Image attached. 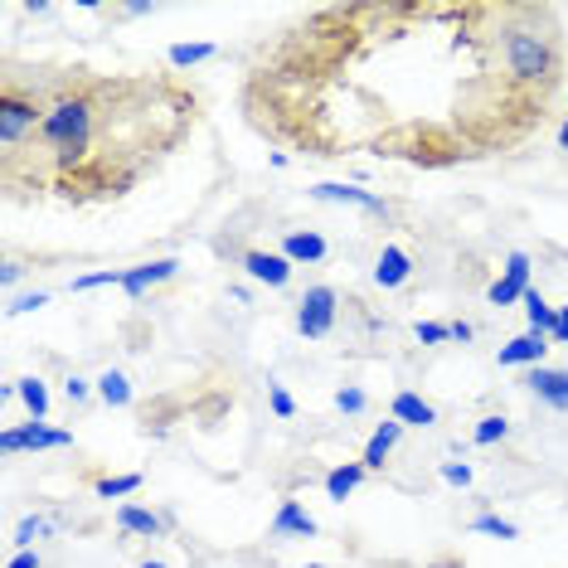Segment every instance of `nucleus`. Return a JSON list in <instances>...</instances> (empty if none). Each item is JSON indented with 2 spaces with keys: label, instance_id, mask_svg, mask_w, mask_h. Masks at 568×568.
<instances>
[{
  "label": "nucleus",
  "instance_id": "obj_16",
  "mask_svg": "<svg viewBox=\"0 0 568 568\" xmlns=\"http://www.w3.org/2000/svg\"><path fill=\"white\" fill-rule=\"evenodd\" d=\"M398 433H404V423H379V428H374V437H369V443H365V457H359V462H365V467L369 471H384V462H389V452L398 447Z\"/></svg>",
  "mask_w": 568,
  "mask_h": 568
},
{
  "label": "nucleus",
  "instance_id": "obj_27",
  "mask_svg": "<svg viewBox=\"0 0 568 568\" xmlns=\"http://www.w3.org/2000/svg\"><path fill=\"white\" fill-rule=\"evenodd\" d=\"M267 404H273V413H277V418H292V413H296V404H292V394H287V389H282V384H277V379H267Z\"/></svg>",
  "mask_w": 568,
  "mask_h": 568
},
{
  "label": "nucleus",
  "instance_id": "obj_30",
  "mask_svg": "<svg viewBox=\"0 0 568 568\" xmlns=\"http://www.w3.org/2000/svg\"><path fill=\"white\" fill-rule=\"evenodd\" d=\"M443 481L447 486H471V467L467 462H443Z\"/></svg>",
  "mask_w": 568,
  "mask_h": 568
},
{
  "label": "nucleus",
  "instance_id": "obj_19",
  "mask_svg": "<svg viewBox=\"0 0 568 568\" xmlns=\"http://www.w3.org/2000/svg\"><path fill=\"white\" fill-rule=\"evenodd\" d=\"M16 394H20V404L30 408V418H34V423H44V418H49V389H44V379H34V374H30V379H20V384H16Z\"/></svg>",
  "mask_w": 568,
  "mask_h": 568
},
{
  "label": "nucleus",
  "instance_id": "obj_6",
  "mask_svg": "<svg viewBox=\"0 0 568 568\" xmlns=\"http://www.w3.org/2000/svg\"><path fill=\"white\" fill-rule=\"evenodd\" d=\"M545 355H549V335L545 331H525V335H515V341H506L496 351V359L506 369H535V365H545Z\"/></svg>",
  "mask_w": 568,
  "mask_h": 568
},
{
  "label": "nucleus",
  "instance_id": "obj_9",
  "mask_svg": "<svg viewBox=\"0 0 568 568\" xmlns=\"http://www.w3.org/2000/svg\"><path fill=\"white\" fill-rule=\"evenodd\" d=\"M267 535H273V539H316L321 529H316L312 515L302 510V500H282L277 515H273V525H267Z\"/></svg>",
  "mask_w": 568,
  "mask_h": 568
},
{
  "label": "nucleus",
  "instance_id": "obj_23",
  "mask_svg": "<svg viewBox=\"0 0 568 568\" xmlns=\"http://www.w3.org/2000/svg\"><path fill=\"white\" fill-rule=\"evenodd\" d=\"M467 529L471 535H490V539H520V529H515L510 520H500V515H476Z\"/></svg>",
  "mask_w": 568,
  "mask_h": 568
},
{
  "label": "nucleus",
  "instance_id": "obj_15",
  "mask_svg": "<svg viewBox=\"0 0 568 568\" xmlns=\"http://www.w3.org/2000/svg\"><path fill=\"white\" fill-rule=\"evenodd\" d=\"M112 520H118V529H126V535H141V539H161V515H151L146 506H136V500H122Z\"/></svg>",
  "mask_w": 568,
  "mask_h": 568
},
{
  "label": "nucleus",
  "instance_id": "obj_12",
  "mask_svg": "<svg viewBox=\"0 0 568 568\" xmlns=\"http://www.w3.org/2000/svg\"><path fill=\"white\" fill-rule=\"evenodd\" d=\"M389 418H394V423H404V428H433V423H437V408H433L423 394L404 389V394H394Z\"/></svg>",
  "mask_w": 568,
  "mask_h": 568
},
{
  "label": "nucleus",
  "instance_id": "obj_33",
  "mask_svg": "<svg viewBox=\"0 0 568 568\" xmlns=\"http://www.w3.org/2000/svg\"><path fill=\"white\" fill-rule=\"evenodd\" d=\"M549 341L568 345V306H559V316H554V331H549Z\"/></svg>",
  "mask_w": 568,
  "mask_h": 568
},
{
  "label": "nucleus",
  "instance_id": "obj_24",
  "mask_svg": "<svg viewBox=\"0 0 568 568\" xmlns=\"http://www.w3.org/2000/svg\"><path fill=\"white\" fill-rule=\"evenodd\" d=\"M136 490H141V476L132 471V476H108V481L98 486V496L102 500H122V496H136Z\"/></svg>",
  "mask_w": 568,
  "mask_h": 568
},
{
  "label": "nucleus",
  "instance_id": "obj_26",
  "mask_svg": "<svg viewBox=\"0 0 568 568\" xmlns=\"http://www.w3.org/2000/svg\"><path fill=\"white\" fill-rule=\"evenodd\" d=\"M40 535H49V520H40V515H30V520L16 525V545H20V549H30Z\"/></svg>",
  "mask_w": 568,
  "mask_h": 568
},
{
  "label": "nucleus",
  "instance_id": "obj_29",
  "mask_svg": "<svg viewBox=\"0 0 568 568\" xmlns=\"http://www.w3.org/2000/svg\"><path fill=\"white\" fill-rule=\"evenodd\" d=\"M335 404H341V413H365L369 398H365V389H355V384H351V389L335 394Z\"/></svg>",
  "mask_w": 568,
  "mask_h": 568
},
{
  "label": "nucleus",
  "instance_id": "obj_18",
  "mask_svg": "<svg viewBox=\"0 0 568 568\" xmlns=\"http://www.w3.org/2000/svg\"><path fill=\"white\" fill-rule=\"evenodd\" d=\"M98 398H102L108 408H126V404H132V384H126V374H122V369H108V374H102V379H98Z\"/></svg>",
  "mask_w": 568,
  "mask_h": 568
},
{
  "label": "nucleus",
  "instance_id": "obj_1",
  "mask_svg": "<svg viewBox=\"0 0 568 568\" xmlns=\"http://www.w3.org/2000/svg\"><path fill=\"white\" fill-rule=\"evenodd\" d=\"M564 73V10L545 0H345L257 49L239 112L282 156L457 171L525 151Z\"/></svg>",
  "mask_w": 568,
  "mask_h": 568
},
{
  "label": "nucleus",
  "instance_id": "obj_5",
  "mask_svg": "<svg viewBox=\"0 0 568 568\" xmlns=\"http://www.w3.org/2000/svg\"><path fill=\"white\" fill-rule=\"evenodd\" d=\"M525 389L535 394L545 408H554V413H568V369L535 365V369L525 374Z\"/></svg>",
  "mask_w": 568,
  "mask_h": 568
},
{
  "label": "nucleus",
  "instance_id": "obj_3",
  "mask_svg": "<svg viewBox=\"0 0 568 568\" xmlns=\"http://www.w3.org/2000/svg\"><path fill=\"white\" fill-rule=\"evenodd\" d=\"M335 316H341V292L326 287V282L306 287L302 302H296V331H302L306 341H326L335 331Z\"/></svg>",
  "mask_w": 568,
  "mask_h": 568
},
{
  "label": "nucleus",
  "instance_id": "obj_34",
  "mask_svg": "<svg viewBox=\"0 0 568 568\" xmlns=\"http://www.w3.org/2000/svg\"><path fill=\"white\" fill-rule=\"evenodd\" d=\"M6 568H40V554H34V549H20V554H16V559H10Z\"/></svg>",
  "mask_w": 568,
  "mask_h": 568
},
{
  "label": "nucleus",
  "instance_id": "obj_37",
  "mask_svg": "<svg viewBox=\"0 0 568 568\" xmlns=\"http://www.w3.org/2000/svg\"><path fill=\"white\" fill-rule=\"evenodd\" d=\"M559 151H568V122L559 126Z\"/></svg>",
  "mask_w": 568,
  "mask_h": 568
},
{
  "label": "nucleus",
  "instance_id": "obj_20",
  "mask_svg": "<svg viewBox=\"0 0 568 568\" xmlns=\"http://www.w3.org/2000/svg\"><path fill=\"white\" fill-rule=\"evenodd\" d=\"M525 316H529V331H554V316H559V312H554V306L545 302V292H535V287H529L525 292Z\"/></svg>",
  "mask_w": 568,
  "mask_h": 568
},
{
  "label": "nucleus",
  "instance_id": "obj_17",
  "mask_svg": "<svg viewBox=\"0 0 568 568\" xmlns=\"http://www.w3.org/2000/svg\"><path fill=\"white\" fill-rule=\"evenodd\" d=\"M306 195H312V200H335V204H359V210L384 214V200L369 195V190H355V185H312Z\"/></svg>",
  "mask_w": 568,
  "mask_h": 568
},
{
  "label": "nucleus",
  "instance_id": "obj_13",
  "mask_svg": "<svg viewBox=\"0 0 568 568\" xmlns=\"http://www.w3.org/2000/svg\"><path fill=\"white\" fill-rule=\"evenodd\" d=\"M282 257L296 267V263H321L326 257V239L312 234V229H287L282 234Z\"/></svg>",
  "mask_w": 568,
  "mask_h": 568
},
{
  "label": "nucleus",
  "instance_id": "obj_31",
  "mask_svg": "<svg viewBox=\"0 0 568 568\" xmlns=\"http://www.w3.org/2000/svg\"><path fill=\"white\" fill-rule=\"evenodd\" d=\"M44 302H49V292H34V296H16V302H10L6 312H10V316H20V312H40Z\"/></svg>",
  "mask_w": 568,
  "mask_h": 568
},
{
  "label": "nucleus",
  "instance_id": "obj_8",
  "mask_svg": "<svg viewBox=\"0 0 568 568\" xmlns=\"http://www.w3.org/2000/svg\"><path fill=\"white\" fill-rule=\"evenodd\" d=\"M525 292H529V253H510L506 277H500L486 296H490V306H510V302H525Z\"/></svg>",
  "mask_w": 568,
  "mask_h": 568
},
{
  "label": "nucleus",
  "instance_id": "obj_22",
  "mask_svg": "<svg viewBox=\"0 0 568 568\" xmlns=\"http://www.w3.org/2000/svg\"><path fill=\"white\" fill-rule=\"evenodd\" d=\"M506 437H510V423L500 418V413H490V418H481V423H476L471 443H476V447H490V443H506Z\"/></svg>",
  "mask_w": 568,
  "mask_h": 568
},
{
  "label": "nucleus",
  "instance_id": "obj_10",
  "mask_svg": "<svg viewBox=\"0 0 568 568\" xmlns=\"http://www.w3.org/2000/svg\"><path fill=\"white\" fill-rule=\"evenodd\" d=\"M239 263L248 267V277L267 282V287H287V282H292V263H287V257H282V253L248 248V253H239Z\"/></svg>",
  "mask_w": 568,
  "mask_h": 568
},
{
  "label": "nucleus",
  "instance_id": "obj_25",
  "mask_svg": "<svg viewBox=\"0 0 568 568\" xmlns=\"http://www.w3.org/2000/svg\"><path fill=\"white\" fill-rule=\"evenodd\" d=\"M122 273H126V267H108V273H88V277H73V292H93V287H122Z\"/></svg>",
  "mask_w": 568,
  "mask_h": 568
},
{
  "label": "nucleus",
  "instance_id": "obj_2",
  "mask_svg": "<svg viewBox=\"0 0 568 568\" xmlns=\"http://www.w3.org/2000/svg\"><path fill=\"white\" fill-rule=\"evenodd\" d=\"M40 98L34 132L0 151V190L10 204H112L141 190L195 136L204 93L180 73H24Z\"/></svg>",
  "mask_w": 568,
  "mask_h": 568
},
{
  "label": "nucleus",
  "instance_id": "obj_35",
  "mask_svg": "<svg viewBox=\"0 0 568 568\" xmlns=\"http://www.w3.org/2000/svg\"><path fill=\"white\" fill-rule=\"evenodd\" d=\"M471 326H467V321H452V341H457V345H471Z\"/></svg>",
  "mask_w": 568,
  "mask_h": 568
},
{
  "label": "nucleus",
  "instance_id": "obj_36",
  "mask_svg": "<svg viewBox=\"0 0 568 568\" xmlns=\"http://www.w3.org/2000/svg\"><path fill=\"white\" fill-rule=\"evenodd\" d=\"M0 282H6V287H16V282H20V263H6V273H0Z\"/></svg>",
  "mask_w": 568,
  "mask_h": 568
},
{
  "label": "nucleus",
  "instance_id": "obj_4",
  "mask_svg": "<svg viewBox=\"0 0 568 568\" xmlns=\"http://www.w3.org/2000/svg\"><path fill=\"white\" fill-rule=\"evenodd\" d=\"M73 443V433H63V428H49V423H16V428H6L0 433V452L6 457H16V452H44V447H69Z\"/></svg>",
  "mask_w": 568,
  "mask_h": 568
},
{
  "label": "nucleus",
  "instance_id": "obj_28",
  "mask_svg": "<svg viewBox=\"0 0 568 568\" xmlns=\"http://www.w3.org/2000/svg\"><path fill=\"white\" fill-rule=\"evenodd\" d=\"M418 341H423V345H443V341H452V326H443V321H423V326H418Z\"/></svg>",
  "mask_w": 568,
  "mask_h": 568
},
{
  "label": "nucleus",
  "instance_id": "obj_7",
  "mask_svg": "<svg viewBox=\"0 0 568 568\" xmlns=\"http://www.w3.org/2000/svg\"><path fill=\"white\" fill-rule=\"evenodd\" d=\"M180 273V257H156V263H141V267H126L122 273V292L132 296V302H141L156 282H165V277H175Z\"/></svg>",
  "mask_w": 568,
  "mask_h": 568
},
{
  "label": "nucleus",
  "instance_id": "obj_39",
  "mask_svg": "<svg viewBox=\"0 0 568 568\" xmlns=\"http://www.w3.org/2000/svg\"><path fill=\"white\" fill-rule=\"evenodd\" d=\"M312 568H321V564H312Z\"/></svg>",
  "mask_w": 568,
  "mask_h": 568
},
{
  "label": "nucleus",
  "instance_id": "obj_38",
  "mask_svg": "<svg viewBox=\"0 0 568 568\" xmlns=\"http://www.w3.org/2000/svg\"><path fill=\"white\" fill-rule=\"evenodd\" d=\"M141 568H165V564H161V559H146V564H141Z\"/></svg>",
  "mask_w": 568,
  "mask_h": 568
},
{
  "label": "nucleus",
  "instance_id": "obj_14",
  "mask_svg": "<svg viewBox=\"0 0 568 568\" xmlns=\"http://www.w3.org/2000/svg\"><path fill=\"white\" fill-rule=\"evenodd\" d=\"M365 462H341V467H331L326 471V496L335 500V506H345V500L359 490V481H365Z\"/></svg>",
  "mask_w": 568,
  "mask_h": 568
},
{
  "label": "nucleus",
  "instance_id": "obj_11",
  "mask_svg": "<svg viewBox=\"0 0 568 568\" xmlns=\"http://www.w3.org/2000/svg\"><path fill=\"white\" fill-rule=\"evenodd\" d=\"M408 277H413V257L398 248V243H384L379 257H374V282H379L384 292H394V287H404Z\"/></svg>",
  "mask_w": 568,
  "mask_h": 568
},
{
  "label": "nucleus",
  "instance_id": "obj_21",
  "mask_svg": "<svg viewBox=\"0 0 568 568\" xmlns=\"http://www.w3.org/2000/svg\"><path fill=\"white\" fill-rule=\"evenodd\" d=\"M165 59H171L175 73H185V69H195V63L214 59V44H171L165 49Z\"/></svg>",
  "mask_w": 568,
  "mask_h": 568
},
{
  "label": "nucleus",
  "instance_id": "obj_32",
  "mask_svg": "<svg viewBox=\"0 0 568 568\" xmlns=\"http://www.w3.org/2000/svg\"><path fill=\"white\" fill-rule=\"evenodd\" d=\"M88 389H93V384H88V379H79V374H73V379L63 384V394H69V404H83V398H88Z\"/></svg>",
  "mask_w": 568,
  "mask_h": 568
}]
</instances>
